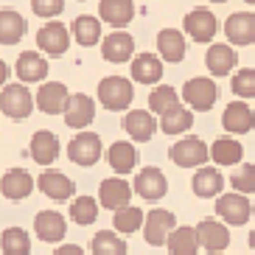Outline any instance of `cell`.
Segmentation results:
<instances>
[{
	"instance_id": "obj_1",
	"label": "cell",
	"mask_w": 255,
	"mask_h": 255,
	"mask_svg": "<svg viewBox=\"0 0 255 255\" xmlns=\"http://www.w3.org/2000/svg\"><path fill=\"white\" fill-rule=\"evenodd\" d=\"M132 98H135V87L124 76H107L98 84V101H101V107L113 110V113L127 110L132 104Z\"/></svg>"
},
{
	"instance_id": "obj_2",
	"label": "cell",
	"mask_w": 255,
	"mask_h": 255,
	"mask_svg": "<svg viewBox=\"0 0 255 255\" xmlns=\"http://www.w3.org/2000/svg\"><path fill=\"white\" fill-rule=\"evenodd\" d=\"M182 98L188 101L191 110H196V113H208V110H213V104H216L219 87H216L213 79H208V76H196V79H188L185 82V87H182Z\"/></svg>"
},
{
	"instance_id": "obj_3",
	"label": "cell",
	"mask_w": 255,
	"mask_h": 255,
	"mask_svg": "<svg viewBox=\"0 0 255 255\" xmlns=\"http://www.w3.org/2000/svg\"><path fill=\"white\" fill-rule=\"evenodd\" d=\"M0 110L11 121H25L31 115V110H34V96L23 84H6L0 90Z\"/></svg>"
},
{
	"instance_id": "obj_4",
	"label": "cell",
	"mask_w": 255,
	"mask_h": 255,
	"mask_svg": "<svg viewBox=\"0 0 255 255\" xmlns=\"http://www.w3.org/2000/svg\"><path fill=\"white\" fill-rule=\"evenodd\" d=\"M168 154H171V160L180 168H202L208 163V146L196 135H188L185 140H177Z\"/></svg>"
},
{
	"instance_id": "obj_5",
	"label": "cell",
	"mask_w": 255,
	"mask_h": 255,
	"mask_svg": "<svg viewBox=\"0 0 255 255\" xmlns=\"http://www.w3.org/2000/svg\"><path fill=\"white\" fill-rule=\"evenodd\" d=\"M174 227H177V216H174L171 210L157 208V210H151L149 216H143V239L151 247H163Z\"/></svg>"
},
{
	"instance_id": "obj_6",
	"label": "cell",
	"mask_w": 255,
	"mask_h": 255,
	"mask_svg": "<svg viewBox=\"0 0 255 255\" xmlns=\"http://www.w3.org/2000/svg\"><path fill=\"white\" fill-rule=\"evenodd\" d=\"M37 45L39 51H45L48 56H62L70 45V28L59 20H48L42 28L37 31Z\"/></svg>"
},
{
	"instance_id": "obj_7",
	"label": "cell",
	"mask_w": 255,
	"mask_h": 255,
	"mask_svg": "<svg viewBox=\"0 0 255 255\" xmlns=\"http://www.w3.org/2000/svg\"><path fill=\"white\" fill-rule=\"evenodd\" d=\"M101 137L96 135V132H79V135L70 140V146H68V157H70V163H76V165H96L98 163V157H101Z\"/></svg>"
},
{
	"instance_id": "obj_8",
	"label": "cell",
	"mask_w": 255,
	"mask_h": 255,
	"mask_svg": "<svg viewBox=\"0 0 255 255\" xmlns=\"http://www.w3.org/2000/svg\"><path fill=\"white\" fill-rule=\"evenodd\" d=\"M132 185H135L132 191L140 194L143 199H149V202H157V199H163V196L168 194V180H165V174L160 171L157 165H146V168H140Z\"/></svg>"
},
{
	"instance_id": "obj_9",
	"label": "cell",
	"mask_w": 255,
	"mask_h": 255,
	"mask_svg": "<svg viewBox=\"0 0 255 255\" xmlns=\"http://www.w3.org/2000/svg\"><path fill=\"white\" fill-rule=\"evenodd\" d=\"M216 213H219L222 222L239 227V225H247L250 222V216H253V205H250L247 196H241V194H222L216 199Z\"/></svg>"
},
{
	"instance_id": "obj_10",
	"label": "cell",
	"mask_w": 255,
	"mask_h": 255,
	"mask_svg": "<svg viewBox=\"0 0 255 255\" xmlns=\"http://www.w3.org/2000/svg\"><path fill=\"white\" fill-rule=\"evenodd\" d=\"M196 230V241H199V250H208V253H225L230 247V230H227L222 222L216 219H202Z\"/></svg>"
},
{
	"instance_id": "obj_11",
	"label": "cell",
	"mask_w": 255,
	"mask_h": 255,
	"mask_svg": "<svg viewBox=\"0 0 255 255\" xmlns=\"http://www.w3.org/2000/svg\"><path fill=\"white\" fill-rule=\"evenodd\" d=\"M93 118H96V101H93L87 93H76V96L68 98V104H65V124H68L70 129L87 132Z\"/></svg>"
},
{
	"instance_id": "obj_12",
	"label": "cell",
	"mask_w": 255,
	"mask_h": 255,
	"mask_svg": "<svg viewBox=\"0 0 255 255\" xmlns=\"http://www.w3.org/2000/svg\"><path fill=\"white\" fill-rule=\"evenodd\" d=\"M129 199H132V185L121 177H107L98 188V205L101 208H110L113 213L129 208Z\"/></svg>"
},
{
	"instance_id": "obj_13",
	"label": "cell",
	"mask_w": 255,
	"mask_h": 255,
	"mask_svg": "<svg viewBox=\"0 0 255 255\" xmlns=\"http://www.w3.org/2000/svg\"><path fill=\"white\" fill-rule=\"evenodd\" d=\"M34 188H39L42 194L48 196V199H53V202H65V199H70L73 196V191H76V185H73V180H70L68 174H62V171H42L34 180Z\"/></svg>"
},
{
	"instance_id": "obj_14",
	"label": "cell",
	"mask_w": 255,
	"mask_h": 255,
	"mask_svg": "<svg viewBox=\"0 0 255 255\" xmlns=\"http://www.w3.org/2000/svg\"><path fill=\"white\" fill-rule=\"evenodd\" d=\"M182 25H185L188 37L194 39V42H210V39L216 37V28H219L216 14L208 11V8H194V11H188Z\"/></svg>"
},
{
	"instance_id": "obj_15",
	"label": "cell",
	"mask_w": 255,
	"mask_h": 255,
	"mask_svg": "<svg viewBox=\"0 0 255 255\" xmlns=\"http://www.w3.org/2000/svg\"><path fill=\"white\" fill-rule=\"evenodd\" d=\"M101 56L107 62H113V65L129 62L135 56V39H132V34H127V31H113L110 37H104V42H101Z\"/></svg>"
},
{
	"instance_id": "obj_16",
	"label": "cell",
	"mask_w": 255,
	"mask_h": 255,
	"mask_svg": "<svg viewBox=\"0 0 255 255\" xmlns=\"http://www.w3.org/2000/svg\"><path fill=\"white\" fill-rule=\"evenodd\" d=\"M34 98H37V107L45 115H59V113H65V104H68L70 93L62 82H45Z\"/></svg>"
},
{
	"instance_id": "obj_17",
	"label": "cell",
	"mask_w": 255,
	"mask_h": 255,
	"mask_svg": "<svg viewBox=\"0 0 255 255\" xmlns=\"http://www.w3.org/2000/svg\"><path fill=\"white\" fill-rule=\"evenodd\" d=\"M225 34H227V42H233V45H250L255 39L253 11H236V14H230L225 23Z\"/></svg>"
},
{
	"instance_id": "obj_18",
	"label": "cell",
	"mask_w": 255,
	"mask_h": 255,
	"mask_svg": "<svg viewBox=\"0 0 255 255\" xmlns=\"http://www.w3.org/2000/svg\"><path fill=\"white\" fill-rule=\"evenodd\" d=\"M34 191V177H31L25 168H11V171L3 174V180H0V194L11 199V202H20L25 196Z\"/></svg>"
},
{
	"instance_id": "obj_19",
	"label": "cell",
	"mask_w": 255,
	"mask_h": 255,
	"mask_svg": "<svg viewBox=\"0 0 255 255\" xmlns=\"http://www.w3.org/2000/svg\"><path fill=\"white\" fill-rule=\"evenodd\" d=\"M124 129H127V135L132 137V140L146 143V140L154 137V132H157V121H154V115H151L149 110H132V113H127V118H124Z\"/></svg>"
},
{
	"instance_id": "obj_20",
	"label": "cell",
	"mask_w": 255,
	"mask_h": 255,
	"mask_svg": "<svg viewBox=\"0 0 255 255\" xmlns=\"http://www.w3.org/2000/svg\"><path fill=\"white\" fill-rule=\"evenodd\" d=\"M222 127L230 135H247L253 129V110L247 101H230L225 107V115H222Z\"/></svg>"
},
{
	"instance_id": "obj_21",
	"label": "cell",
	"mask_w": 255,
	"mask_h": 255,
	"mask_svg": "<svg viewBox=\"0 0 255 255\" xmlns=\"http://www.w3.org/2000/svg\"><path fill=\"white\" fill-rule=\"evenodd\" d=\"M98 17L110 23L113 28H124V25L132 23L135 17V3L132 0H101L98 3ZM98 20V23H101Z\"/></svg>"
},
{
	"instance_id": "obj_22",
	"label": "cell",
	"mask_w": 255,
	"mask_h": 255,
	"mask_svg": "<svg viewBox=\"0 0 255 255\" xmlns=\"http://www.w3.org/2000/svg\"><path fill=\"white\" fill-rule=\"evenodd\" d=\"M185 51H188V45H185V37H182V31H177V28H163L157 34V59H163V62H182L185 59Z\"/></svg>"
},
{
	"instance_id": "obj_23",
	"label": "cell",
	"mask_w": 255,
	"mask_h": 255,
	"mask_svg": "<svg viewBox=\"0 0 255 255\" xmlns=\"http://www.w3.org/2000/svg\"><path fill=\"white\" fill-rule=\"evenodd\" d=\"M14 73L20 76L23 87H25V84H31V82H42V79L48 76V62H45V56H39V53L25 51V53L17 56Z\"/></svg>"
},
{
	"instance_id": "obj_24",
	"label": "cell",
	"mask_w": 255,
	"mask_h": 255,
	"mask_svg": "<svg viewBox=\"0 0 255 255\" xmlns=\"http://www.w3.org/2000/svg\"><path fill=\"white\" fill-rule=\"evenodd\" d=\"M34 230H37V236L42 241H62L65 239V233H68V222H65V216L62 213H56V210H42V213H37V219H34Z\"/></svg>"
},
{
	"instance_id": "obj_25",
	"label": "cell",
	"mask_w": 255,
	"mask_h": 255,
	"mask_svg": "<svg viewBox=\"0 0 255 255\" xmlns=\"http://www.w3.org/2000/svg\"><path fill=\"white\" fill-rule=\"evenodd\" d=\"M208 157L216 165H241V157H244V146H241L236 137L222 135L213 140V146L208 149Z\"/></svg>"
},
{
	"instance_id": "obj_26",
	"label": "cell",
	"mask_w": 255,
	"mask_h": 255,
	"mask_svg": "<svg viewBox=\"0 0 255 255\" xmlns=\"http://www.w3.org/2000/svg\"><path fill=\"white\" fill-rule=\"evenodd\" d=\"M191 185H194V194L199 196V199H210V196L222 194V188H225V177H222V171L213 168V165H202V168H196Z\"/></svg>"
},
{
	"instance_id": "obj_27",
	"label": "cell",
	"mask_w": 255,
	"mask_h": 255,
	"mask_svg": "<svg viewBox=\"0 0 255 255\" xmlns=\"http://www.w3.org/2000/svg\"><path fill=\"white\" fill-rule=\"evenodd\" d=\"M31 157L39 165L56 163V157H59V137L53 132H48V129L34 132V137H31Z\"/></svg>"
},
{
	"instance_id": "obj_28",
	"label": "cell",
	"mask_w": 255,
	"mask_h": 255,
	"mask_svg": "<svg viewBox=\"0 0 255 255\" xmlns=\"http://www.w3.org/2000/svg\"><path fill=\"white\" fill-rule=\"evenodd\" d=\"M236 62H239V53L233 51L230 45L225 42H216V45H210L208 53H205V65L213 76H230V70L236 68Z\"/></svg>"
},
{
	"instance_id": "obj_29",
	"label": "cell",
	"mask_w": 255,
	"mask_h": 255,
	"mask_svg": "<svg viewBox=\"0 0 255 255\" xmlns=\"http://www.w3.org/2000/svg\"><path fill=\"white\" fill-rule=\"evenodd\" d=\"M132 79L140 84H157L163 79V62L154 53H140L132 56Z\"/></svg>"
},
{
	"instance_id": "obj_30",
	"label": "cell",
	"mask_w": 255,
	"mask_h": 255,
	"mask_svg": "<svg viewBox=\"0 0 255 255\" xmlns=\"http://www.w3.org/2000/svg\"><path fill=\"white\" fill-rule=\"evenodd\" d=\"M107 163L113 165V171L118 174H129L137 163V149L135 143H127V140H115L110 149H107Z\"/></svg>"
},
{
	"instance_id": "obj_31",
	"label": "cell",
	"mask_w": 255,
	"mask_h": 255,
	"mask_svg": "<svg viewBox=\"0 0 255 255\" xmlns=\"http://www.w3.org/2000/svg\"><path fill=\"white\" fill-rule=\"evenodd\" d=\"M25 34V17L14 8L0 11V45H17Z\"/></svg>"
},
{
	"instance_id": "obj_32",
	"label": "cell",
	"mask_w": 255,
	"mask_h": 255,
	"mask_svg": "<svg viewBox=\"0 0 255 255\" xmlns=\"http://www.w3.org/2000/svg\"><path fill=\"white\" fill-rule=\"evenodd\" d=\"M165 244H168L171 255H199V241H196L194 227H174Z\"/></svg>"
},
{
	"instance_id": "obj_33",
	"label": "cell",
	"mask_w": 255,
	"mask_h": 255,
	"mask_svg": "<svg viewBox=\"0 0 255 255\" xmlns=\"http://www.w3.org/2000/svg\"><path fill=\"white\" fill-rule=\"evenodd\" d=\"M70 28H73V39L82 48H90L101 39V23H98V17H93V14H79Z\"/></svg>"
},
{
	"instance_id": "obj_34",
	"label": "cell",
	"mask_w": 255,
	"mask_h": 255,
	"mask_svg": "<svg viewBox=\"0 0 255 255\" xmlns=\"http://www.w3.org/2000/svg\"><path fill=\"white\" fill-rule=\"evenodd\" d=\"M194 127V113L185 110V107H174L171 113L160 115V129H163L165 135H182L188 129Z\"/></svg>"
},
{
	"instance_id": "obj_35",
	"label": "cell",
	"mask_w": 255,
	"mask_h": 255,
	"mask_svg": "<svg viewBox=\"0 0 255 255\" xmlns=\"http://www.w3.org/2000/svg\"><path fill=\"white\" fill-rule=\"evenodd\" d=\"M174 107H180V96H177L174 87L160 84V87H154L149 93V113L151 115H165V113H171Z\"/></svg>"
},
{
	"instance_id": "obj_36",
	"label": "cell",
	"mask_w": 255,
	"mask_h": 255,
	"mask_svg": "<svg viewBox=\"0 0 255 255\" xmlns=\"http://www.w3.org/2000/svg\"><path fill=\"white\" fill-rule=\"evenodd\" d=\"M90 250L93 255H127V241L118 239V233L113 230H101L93 236Z\"/></svg>"
},
{
	"instance_id": "obj_37",
	"label": "cell",
	"mask_w": 255,
	"mask_h": 255,
	"mask_svg": "<svg viewBox=\"0 0 255 255\" xmlns=\"http://www.w3.org/2000/svg\"><path fill=\"white\" fill-rule=\"evenodd\" d=\"M0 247H3L6 255H28L31 253V239L23 227H8V230H3V236H0Z\"/></svg>"
},
{
	"instance_id": "obj_38",
	"label": "cell",
	"mask_w": 255,
	"mask_h": 255,
	"mask_svg": "<svg viewBox=\"0 0 255 255\" xmlns=\"http://www.w3.org/2000/svg\"><path fill=\"white\" fill-rule=\"evenodd\" d=\"M70 219H73L76 225H93L98 219V202L93 199V196H76L73 205H70Z\"/></svg>"
},
{
	"instance_id": "obj_39",
	"label": "cell",
	"mask_w": 255,
	"mask_h": 255,
	"mask_svg": "<svg viewBox=\"0 0 255 255\" xmlns=\"http://www.w3.org/2000/svg\"><path fill=\"white\" fill-rule=\"evenodd\" d=\"M113 227L121 233H135L143 227V210L140 208H124L113 213Z\"/></svg>"
},
{
	"instance_id": "obj_40",
	"label": "cell",
	"mask_w": 255,
	"mask_h": 255,
	"mask_svg": "<svg viewBox=\"0 0 255 255\" xmlns=\"http://www.w3.org/2000/svg\"><path fill=\"white\" fill-rule=\"evenodd\" d=\"M230 185L236 188V194H241V196L253 194L255 191V168H253V163H241L239 171L230 177Z\"/></svg>"
},
{
	"instance_id": "obj_41",
	"label": "cell",
	"mask_w": 255,
	"mask_h": 255,
	"mask_svg": "<svg viewBox=\"0 0 255 255\" xmlns=\"http://www.w3.org/2000/svg\"><path fill=\"white\" fill-rule=\"evenodd\" d=\"M230 87H233V93L239 96V101H244V98H253V96H255V70H253V68L239 70V73L233 76Z\"/></svg>"
},
{
	"instance_id": "obj_42",
	"label": "cell",
	"mask_w": 255,
	"mask_h": 255,
	"mask_svg": "<svg viewBox=\"0 0 255 255\" xmlns=\"http://www.w3.org/2000/svg\"><path fill=\"white\" fill-rule=\"evenodd\" d=\"M31 11L37 17H59L65 11V0H31Z\"/></svg>"
},
{
	"instance_id": "obj_43",
	"label": "cell",
	"mask_w": 255,
	"mask_h": 255,
	"mask_svg": "<svg viewBox=\"0 0 255 255\" xmlns=\"http://www.w3.org/2000/svg\"><path fill=\"white\" fill-rule=\"evenodd\" d=\"M53 255H84V253H82V247H76V244H62Z\"/></svg>"
},
{
	"instance_id": "obj_44",
	"label": "cell",
	"mask_w": 255,
	"mask_h": 255,
	"mask_svg": "<svg viewBox=\"0 0 255 255\" xmlns=\"http://www.w3.org/2000/svg\"><path fill=\"white\" fill-rule=\"evenodd\" d=\"M11 76V68H8L6 62L0 59V87H6V79Z\"/></svg>"
}]
</instances>
